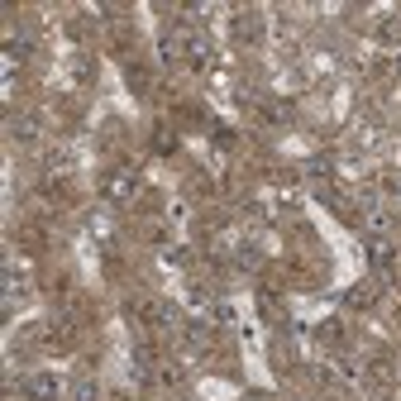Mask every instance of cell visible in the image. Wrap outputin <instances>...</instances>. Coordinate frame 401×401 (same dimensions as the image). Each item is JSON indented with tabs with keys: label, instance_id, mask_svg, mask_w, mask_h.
Listing matches in <instances>:
<instances>
[{
	"label": "cell",
	"instance_id": "obj_7",
	"mask_svg": "<svg viewBox=\"0 0 401 401\" xmlns=\"http://www.w3.org/2000/svg\"><path fill=\"white\" fill-rule=\"evenodd\" d=\"M72 401H96V382H77V392H72Z\"/></svg>",
	"mask_w": 401,
	"mask_h": 401
},
{
	"label": "cell",
	"instance_id": "obj_9",
	"mask_svg": "<svg viewBox=\"0 0 401 401\" xmlns=\"http://www.w3.org/2000/svg\"><path fill=\"white\" fill-rule=\"evenodd\" d=\"M387 187H392V192L401 196V172H397V177H387Z\"/></svg>",
	"mask_w": 401,
	"mask_h": 401
},
{
	"label": "cell",
	"instance_id": "obj_2",
	"mask_svg": "<svg viewBox=\"0 0 401 401\" xmlns=\"http://www.w3.org/2000/svg\"><path fill=\"white\" fill-rule=\"evenodd\" d=\"M105 196H110V201H129V196H134V172H129V167L110 172V182H105Z\"/></svg>",
	"mask_w": 401,
	"mask_h": 401
},
{
	"label": "cell",
	"instance_id": "obj_4",
	"mask_svg": "<svg viewBox=\"0 0 401 401\" xmlns=\"http://www.w3.org/2000/svg\"><path fill=\"white\" fill-rule=\"evenodd\" d=\"M187 58H192V67H206L215 53H210V38H187Z\"/></svg>",
	"mask_w": 401,
	"mask_h": 401
},
{
	"label": "cell",
	"instance_id": "obj_8",
	"mask_svg": "<svg viewBox=\"0 0 401 401\" xmlns=\"http://www.w3.org/2000/svg\"><path fill=\"white\" fill-rule=\"evenodd\" d=\"M368 225L377 229V234H387V225H392V220H387V210H373V215H368Z\"/></svg>",
	"mask_w": 401,
	"mask_h": 401
},
{
	"label": "cell",
	"instance_id": "obj_1",
	"mask_svg": "<svg viewBox=\"0 0 401 401\" xmlns=\"http://www.w3.org/2000/svg\"><path fill=\"white\" fill-rule=\"evenodd\" d=\"M58 392H63V387H58L53 373H29V377H24V397L29 401H58Z\"/></svg>",
	"mask_w": 401,
	"mask_h": 401
},
{
	"label": "cell",
	"instance_id": "obj_3",
	"mask_svg": "<svg viewBox=\"0 0 401 401\" xmlns=\"http://www.w3.org/2000/svg\"><path fill=\"white\" fill-rule=\"evenodd\" d=\"M368 258H373V268H392V258H397V249H392V244H387L382 234H377V239L368 244Z\"/></svg>",
	"mask_w": 401,
	"mask_h": 401
},
{
	"label": "cell",
	"instance_id": "obj_5",
	"mask_svg": "<svg viewBox=\"0 0 401 401\" xmlns=\"http://www.w3.org/2000/svg\"><path fill=\"white\" fill-rule=\"evenodd\" d=\"M10 134H15V139H38V120H33V115H15V120H10Z\"/></svg>",
	"mask_w": 401,
	"mask_h": 401
},
{
	"label": "cell",
	"instance_id": "obj_6",
	"mask_svg": "<svg viewBox=\"0 0 401 401\" xmlns=\"http://www.w3.org/2000/svg\"><path fill=\"white\" fill-rule=\"evenodd\" d=\"M5 296H10V301H15V296H19V268H15V263L5 268Z\"/></svg>",
	"mask_w": 401,
	"mask_h": 401
}]
</instances>
